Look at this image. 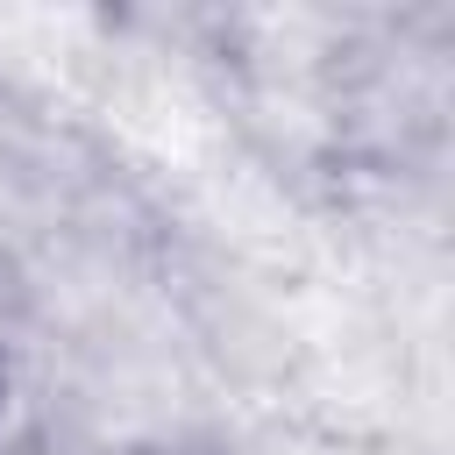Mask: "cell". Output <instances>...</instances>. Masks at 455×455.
<instances>
[{
	"mask_svg": "<svg viewBox=\"0 0 455 455\" xmlns=\"http://www.w3.org/2000/svg\"><path fill=\"white\" fill-rule=\"evenodd\" d=\"M7 377H14V327H7V306H0V412H7Z\"/></svg>",
	"mask_w": 455,
	"mask_h": 455,
	"instance_id": "6da1fadb",
	"label": "cell"
},
{
	"mask_svg": "<svg viewBox=\"0 0 455 455\" xmlns=\"http://www.w3.org/2000/svg\"><path fill=\"white\" fill-rule=\"evenodd\" d=\"M0 455H7V412H0Z\"/></svg>",
	"mask_w": 455,
	"mask_h": 455,
	"instance_id": "3957f363",
	"label": "cell"
},
{
	"mask_svg": "<svg viewBox=\"0 0 455 455\" xmlns=\"http://www.w3.org/2000/svg\"><path fill=\"white\" fill-rule=\"evenodd\" d=\"M100 455H199V448H178V441H121V448H100Z\"/></svg>",
	"mask_w": 455,
	"mask_h": 455,
	"instance_id": "7a4b0ae2",
	"label": "cell"
}]
</instances>
